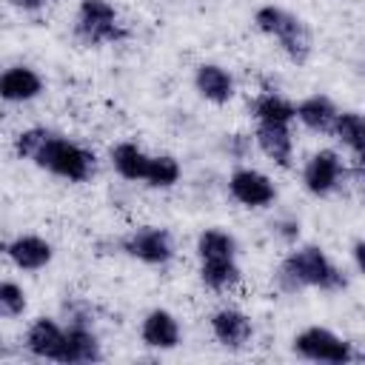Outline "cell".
I'll return each instance as SVG.
<instances>
[{
	"label": "cell",
	"instance_id": "cell-21",
	"mask_svg": "<svg viewBox=\"0 0 365 365\" xmlns=\"http://www.w3.org/2000/svg\"><path fill=\"white\" fill-rule=\"evenodd\" d=\"M248 111L254 117V123H285V125H294V103L279 94V91H259L251 103H248Z\"/></svg>",
	"mask_w": 365,
	"mask_h": 365
},
{
	"label": "cell",
	"instance_id": "cell-16",
	"mask_svg": "<svg viewBox=\"0 0 365 365\" xmlns=\"http://www.w3.org/2000/svg\"><path fill=\"white\" fill-rule=\"evenodd\" d=\"M194 91L211 106H225L237 94V80L220 63H200L194 68Z\"/></svg>",
	"mask_w": 365,
	"mask_h": 365
},
{
	"label": "cell",
	"instance_id": "cell-19",
	"mask_svg": "<svg viewBox=\"0 0 365 365\" xmlns=\"http://www.w3.org/2000/svg\"><path fill=\"white\" fill-rule=\"evenodd\" d=\"M108 163L117 171V177L128 182H143L145 165H148V151H143L134 140H120L108 148Z\"/></svg>",
	"mask_w": 365,
	"mask_h": 365
},
{
	"label": "cell",
	"instance_id": "cell-22",
	"mask_svg": "<svg viewBox=\"0 0 365 365\" xmlns=\"http://www.w3.org/2000/svg\"><path fill=\"white\" fill-rule=\"evenodd\" d=\"M194 251H197V259H220V257H240V242L231 231L220 228V225H211V228H202L197 234V242H194Z\"/></svg>",
	"mask_w": 365,
	"mask_h": 365
},
{
	"label": "cell",
	"instance_id": "cell-27",
	"mask_svg": "<svg viewBox=\"0 0 365 365\" xmlns=\"http://www.w3.org/2000/svg\"><path fill=\"white\" fill-rule=\"evenodd\" d=\"M362 254H365V242H362V240H354V245H351V259H354V271H356V274L365 271V259H362Z\"/></svg>",
	"mask_w": 365,
	"mask_h": 365
},
{
	"label": "cell",
	"instance_id": "cell-25",
	"mask_svg": "<svg viewBox=\"0 0 365 365\" xmlns=\"http://www.w3.org/2000/svg\"><path fill=\"white\" fill-rule=\"evenodd\" d=\"M251 148H254L251 134H228V140H225V151H228L234 160H245Z\"/></svg>",
	"mask_w": 365,
	"mask_h": 365
},
{
	"label": "cell",
	"instance_id": "cell-8",
	"mask_svg": "<svg viewBox=\"0 0 365 365\" xmlns=\"http://www.w3.org/2000/svg\"><path fill=\"white\" fill-rule=\"evenodd\" d=\"M228 197L242 208H271L277 202V185L265 171L237 165L228 174Z\"/></svg>",
	"mask_w": 365,
	"mask_h": 365
},
{
	"label": "cell",
	"instance_id": "cell-23",
	"mask_svg": "<svg viewBox=\"0 0 365 365\" xmlns=\"http://www.w3.org/2000/svg\"><path fill=\"white\" fill-rule=\"evenodd\" d=\"M182 177V165L174 154H148V165H145V174H143V182L148 188H174Z\"/></svg>",
	"mask_w": 365,
	"mask_h": 365
},
{
	"label": "cell",
	"instance_id": "cell-18",
	"mask_svg": "<svg viewBox=\"0 0 365 365\" xmlns=\"http://www.w3.org/2000/svg\"><path fill=\"white\" fill-rule=\"evenodd\" d=\"M200 282L214 294H231L242 282V268L237 257L200 259Z\"/></svg>",
	"mask_w": 365,
	"mask_h": 365
},
{
	"label": "cell",
	"instance_id": "cell-24",
	"mask_svg": "<svg viewBox=\"0 0 365 365\" xmlns=\"http://www.w3.org/2000/svg\"><path fill=\"white\" fill-rule=\"evenodd\" d=\"M29 308V297L20 282L0 279V319H20Z\"/></svg>",
	"mask_w": 365,
	"mask_h": 365
},
{
	"label": "cell",
	"instance_id": "cell-12",
	"mask_svg": "<svg viewBox=\"0 0 365 365\" xmlns=\"http://www.w3.org/2000/svg\"><path fill=\"white\" fill-rule=\"evenodd\" d=\"M140 342L154 351H174L182 342V325L168 308H151L140 319Z\"/></svg>",
	"mask_w": 365,
	"mask_h": 365
},
{
	"label": "cell",
	"instance_id": "cell-20",
	"mask_svg": "<svg viewBox=\"0 0 365 365\" xmlns=\"http://www.w3.org/2000/svg\"><path fill=\"white\" fill-rule=\"evenodd\" d=\"M331 137L351 154V163H362V145H365V120L359 111H342L336 114L331 125Z\"/></svg>",
	"mask_w": 365,
	"mask_h": 365
},
{
	"label": "cell",
	"instance_id": "cell-2",
	"mask_svg": "<svg viewBox=\"0 0 365 365\" xmlns=\"http://www.w3.org/2000/svg\"><path fill=\"white\" fill-rule=\"evenodd\" d=\"M274 285L282 294H299V291H325V294H336L348 288V277L345 271L325 254V248L319 245H297L291 248L277 271H274Z\"/></svg>",
	"mask_w": 365,
	"mask_h": 365
},
{
	"label": "cell",
	"instance_id": "cell-11",
	"mask_svg": "<svg viewBox=\"0 0 365 365\" xmlns=\"http://www.w3.org/2000/svg\"><path fill=\"white\" fill-rule=\"evenodd\" d=\"M63 342H66V325H60L54 317H34L23 336V348L31 356L48 362H60Z\"/></svg>",
	"mask_w": 365,
	"mask_h": 365
},
{
	"label": "cell",
	"instance_id": "cell-26",
	"mask_svg": "<svg viewBox=\"0 0 365 365\" xmlns=\"http://www.w3.org/2000/svg\"><path fill=\"white\" fill-rule=\"evenodd\" d=\"M271 231L282 240V242H297L299 240V220L294 217H282V220H274Z\"/></svg>",
	"mask_w": 365,
	"mask_h": 365
},
{
	"label": "cell",
	"instance_id": "cell-9",
	"mask_svg": "<svg viewBox=\"0 0 365 365\" xmlns=\"http://www.w3.org/2000/svg\"><path fill=\"white\" fill-rule=\"evenodd\" d=\"M208 328H211V336L222 348H228V351H242L254 339V322H251V317L245 311L234 308V305L217 308L208 317Z\"/></svg>",
	"mask_w": 365,
	"mask_h": 365
},
{
	"label": "cell",
	"instance_id": "cell-3",
	"mask_svg": "<svg viewBox=\"0 0 365 365\" xmlns=\"http://www.w3.org/2000/svg\"><path fill=\"white\" fill-rule=\"evenodd\" d=\"M254 29L271 40H277L279 51L294 63V66H302L311 60V51H314V37H311V29L308 23L282 9V6H274V3H262L257 6L254 11Z\"/></svg>",
	"mask_w": 365,
	"mask_h": 365
},
{
	"label": "cell",
	"instance_id": "cell-14",
	"mask_svg": "<svg viewBox=\"0 0 365 365\" xmlns=\"http://www.w3.org/2000/svg\"><path fill=\"white\" fill-rule=\"evenodd\" d=\"M43 91H46V83H43L40 71L26 63H14L0 71V100L3 103H14V106L31 103Z\"/></svg>",
	"mask_w": 365,
	"mask_h": 365
},
{
	"label": "cell",
	"instance_id": "cell-7",
	"mask_svg": "<svg viewBox=\"0 0 365 365\" xmlns=\"http://www.w3.org/2000/svg\"><path fill=\"white\" fill-rule=\"evenodd\" d=\"M348 174H351V168H348V163L342 160V154L336 148H319L302 165V188L311 197L325 200V197H331L342 188Z\"/></svg>",
	"mask_w": 365,
	"mask_h": 365
},
{
	"label": "cell",
	"instance_id": "cell-1",
	"mask_svg": "<svg viewBox=\"0 0 365 365\" xmlns=\"http://www.w3.org/2000/svg\"><path fill=\"white\" fill-rule=\"evenodd\" d=\"M11 148L17 160H26L66 182H88L97 171V157L91 148L46 125L23 128L14 137Z\"/></svg>",
	"mask_w": 365,
	"mask_h": 365
},
{
	"label": "cell",
	"instance_id": "cell-6",
	"mask_svg": "<svg viewBox=\"0 0 365 365\" xmlns=\"http://www.w3.org/2000/svg\"><path fill=\"white\" fill-rule=\"evenodd\" d=\"M120 251L143 265H154L163 268L174 259L177 245H174V234L163 225H137L131 228L123 240H120Z\"/></svg>",
	"mask_w": 365,
	"mask_h": 365
},
{
	"label": "cell",
	"instance_id": "cell-17",
	"mask_svg": "<svg viewBox=\"0 0 365 365\" xmlns=\"http://www.w3.org/2000/svg\"><path fill=\"white\" fill-rule=\"evenodd\" d=\"M336 114H339V106L334 103V97H328L322 91L308 94L299 103H294V120L314 134H331Z\"/></svg>",
	"mask_w": 365,
	"mask_h": 365
},
{
	"label": "cell",
	"instance_id": "cell-10",
	"mask_svg": "<svg viewBox=\"0 0 365 365\" xmlns=\"http://www.w3.org/2000/svg\"><path fill=\"white\" fill-rule=\"evenodd\" d=\"M3 254L17 271L34 274V271H43L46 265H51L54 245L40 234H17L3 245Z\"/></svg>",
	"mask_w": 365,
	"mask_h": 365
},
{
	"label": "cell",
	"instance_id": "cell-5",
	"mask_svg": "<svg viewBox=\"0 0 365 365\" xmlns=\"http://www.w3.org/2000/svg\"><path fill=\"white\" fill-rule=\"evenodd\" d=\"M291 351L299 359L317 362V365H348L359 356L354 342H348L345 336H339L325 325H308L297 331L291 339Z\"/></svg>",
	"mask_w": 365,
	"mask_h": 365
},
{
	"label": "cell",
	"instance_id": "cell-4",
	"mask_svg": "<svg viewBox=\"0 0 365 365\" xmlns=\"http://www.w3.org/2000/svg\"><path fill=\"white\" fill-rule=\"evenodd\" d=\"M71 34L80 46L103 48L123 43L128 37V29L111 0H80L74 11Z\"/></svg>",
	"mask_w": 365,
	"mask_h": 365
},
{
	"label": "cell",
	"instance_id": "cell-15",
	"mask_svg": "<svg viewBox=\"0 0 365 365\" xmlns=\"http://www.w3.org/2000/svg\"><path fill=\"white\" fill-rule=\"evenodd\" d=\"M103 359L100 336L94 334V322H66V342L60 362L63 365H88Z\"/></svg>",
	"mask_w": 365,
	"mask_h": 365
},
{
	"label": "cell",
	"instance_id": "cell-28",
	"mask_svg": "<svg viewBox=\"0 0 365 365\" xmlns=\"http://www.w3.org/2000/svg\"><path fill=\"white\" fill-rule=\"evenodd\" d=\"M9 3L17 6L20 11H29V14H34V11H40L46 6V0H9Z\"/></svg>",
	"mask_w": 365,
	"mask_h": 365
},
{
	"label": "cell",
	"instance_id": "cell-13",
	"mask_svg": "<svg viewBox=\"0 0 365 365\" xmlns=\"http://www.w3.org/2000/svg\"><path fill=\"white\" fill-rule=\"evenodd\" d=\"M251 140L277 168H291L294 165V128L291 125H285V123H257Z\"/></svg>",
	"mask_w": 365,
	"mask_h": 365
}]
</instances>
